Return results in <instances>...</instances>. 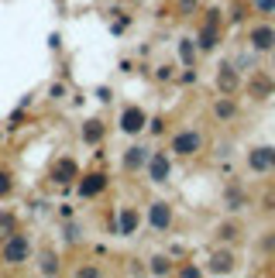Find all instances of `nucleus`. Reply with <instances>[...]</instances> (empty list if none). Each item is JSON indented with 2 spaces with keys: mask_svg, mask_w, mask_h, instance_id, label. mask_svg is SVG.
I'll use <instances>...</instances> for the list:
<instances>
[{
  "mask_svg": "<svg viewBox=\"0 0 275 278\" xmlns=\"http://www.w3.org/2000/svg\"><path fill=\"white\" fill-rule=\"evenodd\" d=\"M234 86H237L234 66H220V89H224V93H234Z\"/></svg>",
  "mask_w": 275,
  "mask_h": 278,
  "instance_id": "9d476101",
  "label": "nucleus"
},
{
  "mask_svg": "<svg viewBox=\"0 0 275 278\" xmlns=\"http://www.w3.org/2000/svg\"><path fill=\"white\" fill-rule=\"evenodd\" d=\"M151 272H158V275H162V272H169V265H165V258H155V265H151Z\"/></svg>",
  "mask_w": 275,
  "mask_h": 278,
  "instance_id": "aec40b11",
  "label": "nucleus"
},
{
  "mask_svg": "<svg viewBox=\"0 0 275 278\" xmlns=\"http://www.w3.org/2000/svg\"><path fill=\"white\" fill-rule=\"evenodd\" d=\"M148 158H151V155H148V148L131 144V148H128V155H124V168H128V172H138V168H144V165H148Z\"/></svg>",
  "mask_w": 275,
  "mask_h": 278,
  "instance_id": "0eeeda50",
  "label": "nucleus"
},
{
  "mask_svg": "<svg viewBox=\"0 0 275 278\" xmlns=\"http://www.w3.org/2000/svg\"><path fill=\"white\" fill-rule=\"evenodd\" d=\"M135 230H138V213L135 209H124L121 213V237H131Z\"/></svg>",
  "mask_w": 275,
  "mask_h": 278,
  "instance_id": "9b49d317",
  "label": "nucleus"
},
{
  "mask_svg": "<svg viewBox=\"0 0 275 278\" xmlns=\"http://www.w3.org/2000/svg\"><path fill=\"white\" fill-rule=\"evenodd\" d=\"M248 41H251L255 52H272L275 48V28L272 24H255L251 35H248Z\"/></svg>",
  "mask_w": 275,
  "mask_h": 278,
  "instance_id": "7ed1b4c3",
  "label": "nucleus"
},
{
  "mask_svg": "<svg viewBox=\"0 0 275 278\" xmlns=\"http://www.w3.org/2000/svg\"><path fill=\"white\" fill-rule=\"evenodd\" d=\"M10 230H14V220L0 213V237H10Z\"/></svg>",
  "mask_w": 275,
  "mask_h": 278,
  "instance_id": "dca6fc26",
  "label": "nucleus"
},
{
  "mask_svg": "<svg viewBox=\"0 0 275 278\" xmlns=\"http://www.w3.org/2000/svg\"><path fill=\"white\" fill-rule=\"evenodd\" d=\"M255 10H262V14H275V0H255Z\"/></svg>",
  "mask_w": 275,
  "mask_h": 278,
  "instance_id": "f3484780",
  "label": "nucleus"
},
{
  "mask_svg": "<svg viewBox=\"0 0 275 278\" xmlns=\"http://www.w3.org/2000/svg\"><path fill=\"white\" fill-rule=\"evenodd\" d=\"M272 52H275V48H272Z\"/></svg>",
  "mask_w": 275,
  "mask_h": 278,
  "instance_id": "412c9836",
  "label": "nucleus"
},
{
  "mask_svg": "<svg viewBox=\"0 0 275 278\" xmlns=\"http://www.w3.org/2000/svg\"><path fill=\"white\" fill-rule=\"evenodd\" d=\"M7 193H10V175L0 172V196H7Z\"/></svg>",
  "mask_w": 275,
  "mask_h": 278,
  "instance_id": "a211bd4d",
  "label": "nucleus"
},
{
  "mask_svg": "<svg viewBox=\"0 0 275 278\" xmlns=\"http://www.w3.org/2000/svg\"><path fill=\"white\" fill-rule=\"evenodd\" d=\"M248 165H251V172H272L275 168V148H251L248 151Z\"/></svg>",
  "mask_w": 275,
  "mask_h": 278,
  "instance_id": "20e7f679",
  "label": "nucleus"
},
{
  "mask_svg": "<svg viewBox=\"0 0 275 278\" xmlns=\"http://www.w3.org/2000/svg\"><path fill=\"white\" fill-rule=\"evenodd\" d=\"M121 127H124L128 134H138V131L144 127V110H138V107H128V110H124V117H121Z\"/></svg>",
  "mask_w": 275,
  "mask_h": 278,
  "instance_id": "6e6552de",
  "label": "nucleus"
},
{
  "mask_svg": "<svg viewBox=\"0 0 275 278\" xmlns=\"http://www.w3.org/2000/svg\"><path fill=\"white\" fill-rule=\"evenodd\" d=\"M100 138H103V127H100V120H90V124L83 127V141H93V144H96Z\"/></svg>",
  "mask_w": 275,
  "mask_h": 278,
  "instance_id": "ddd939ff",
  "label": "nucleus"
},
{
  "mask_svg": "<svg viewBox=\"0 0 275 278\" xmlns=\"http://www.w3.org/2000/svg\"><path fill=\"white\" fill-rule=\"evenodd\" d=\"M234 114H237V110H234V103H230V100H227V96H224V100H220V103H217V117H220V120H230V117H234Z\"/></svg>",
  "mask_w": 275,
  "mask_h": 278,
  "instance_id": "4468645a",
  "label": "nucleus"
},
{
  "mask_svg": "<svg viewBox=\"0 0 275 278\" xmlns=\"http://www.w3.org/2000/svg\"><path fill=\"white\" fill-rule=\"evenodd\" d=\"M72 175H76V161L66 158L59 168H55V175H52V182H72Z\"/></svg>",
  "mask_w": 275,
  "mask_h": 278,
  "instance_id": "f8f14e48",
  "label": "nucleus"
},
{
  "mask_svg": "<svg viewBox=\"0 0 275 278\" xmlns=\"http://www.w3.org/2000/svg\"><path fill=\"white\" fill-rule=\"evenodd\" d=\"M28 254H31V240L24 234H10L3 240V247H0V261L3 265H21V261H28Z\"/></svg>",
  "mask_w": 275,
  "mask_h": 278,
  "instance_id": "f257e3e1",
  "label": "nucleus"
},
{
  "mask_svg": "<svg viewBox=\"0 0 275 278\" xmlns=\"http://www.w3.org/2000/svg\"><path fill=\"white\" fill-rule=\"evenodd\" d=\"M179 52H183V59H186V62H193V45H189V41H183V48H179Z\"/></svg>",
  "mask_w": 275,
  "mask_h": 278,
  "instance_id": "6ab92c4d",
  "label": "nucleus"
},
{
  "mask_svg": "<svg viewBox=\"0 0 275 278\" xmlns=\"http://www.w3.org/2000/svg\"><path fill=\"white\" fill-rule=\"evenodd\" d=\"M206 138L200 134V131H179L176 138H172V155H179V158H189V155H196V151H203Z\"/></svg>",
  "mask_w": 275,
  "mask_h": 278,
  "instance_id": "f03ea898",
  "label": "nucleus"
},
{
  "mask_svg": "<svg viewBox=\"0 0 275 278\" xmlns=\"http://www.w3.org/2000/svg\"><path fill=\"white\" fill-rule=\"evenodd\" d=\"M144 168H148V182H169V168H172V158H169V155H151Z\"/></svg>",
  "mask_w": 275,
  "mask_h": 278,
  "instance_id": "39448f33",
  "label": "nucleus"
},
{
  "mask_svg": "<svg viewBox=\"0 0 275 278\" xmlns=\"http://www.w3.org/2000/svg\"><path fill=\"white\" fill-rule=\"evenodd\" d=\"M103 186H107V179H103V175H86V182L79 186V196H83V199H90V196L103 193Z\"/></svg>",
  "mask_w": 275,
  "mask_h": 278,
  "instance_id": "1a4fd4ad",
  "label": "nucleus"
},
{
  "mask_svg": "<svg viewBox=\"0 0 275 278\" xmlns=\"http://www.w3.org/2000/svg\"><path fill=\"white\" fill-rule=\"evenodd\" d=\"M148 223H151L155 230H169V223H172V209H169V203H151V209H148Z\"/></svg>",
  "mask_w": 275,
  "mask_h": 278,
  "instance_id": "423d86ee",
  "label": "nucleus"
},
{
  "mask_svg": "<svg viewBox=\"0 0 275 278\" xmlns=\"http://www.w3.org/2000/svg\"><path fill=\"white\" fill-rule=\"evenodd\" d=\"M210 272H230V254H217L213 265H210Z\"/></svg>",
  "mask_w": 275,
  "mask_h": 278,
  "instance_id": "2eb2a0df",
  "label": "nucleus"
}]
</instances>
